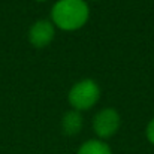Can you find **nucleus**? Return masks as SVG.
I'll list each match as a JSON object with an SVG mask.
<instances>
[{"label": "nucleus", "instance_id": "f257e3e1", "mask_svg": "<svg viewBox=\"0 0 154 154\" xmlns=\"http://www.w3.org/2000/svg\"><path fill=\"white\" fill-rule=\"evenodd\" d=\"M51 23L63 32L82 29L90 18L87 0H57L51 8Z\"/></svg>", "mask_w": 154, "mask_h": 154}, {"label": "nucleus", "instance_id": "f03ea898", "mask_svg": "<svg viewBox=\"0 0 154 154\" xmlns=\"http://www.w3.org/2000/svg\"><path fill=\"white\" fill-rule=\"evenodd\" d=\"M100 99V87L94 79H81L75 82L67 94V100L72 109L75 111H87L93 108Z\"/></svg>", "mask_w": 154, "mask_h": 154}, {"label": "nucleus", "instance_id": "7ed1b4c3", "mask_svg": "<svg viewBox=\"0 0 154 154\" xmlns=\"http://www.w3.org/2000/svg\"><path fill=\"white\" fill-rule=\"evenodd\" d=\"M121 126V117L114 108H103L93 118V130L97 135V139L112 138Z\"/></svg>", "mask_w": 154, "mask_h": 154}, {"label": "nucleus", "instance_id": "20e7f679", "mask_svg": "<svg viewBox=\"0 0 154 154\" xmlns=\"http://www.w3.org/2000/svg\"><path fill=\"white\" fill-rule=\"evenodd\" d=\"M55 36V26L51 20H38L29 29V42L36 48L50 45Z\"/></svg>", "mask_w": 154, "mask_h": 154}, {"label": "nucleus", "instance_id": "39448f33", "mask_svg": "<svg viewBox=\"0 0 154 154\" xmlns=\"http://www.w3.org/2000/svg\"><path fill=\"white\" fill-rule=\"evenodd\" d=\"M82 126H84V118L79 111L70 109V111L64 112V115L61 118V129H63L64 135L75 136L81 132Z\"/></svg>", "mask_w": 154, "mask_h": 154}, {"label": "nucleus", "instance_id": "423d86ee", "mask_svg": "<svg viewBox=\"0 0 154 154\" xmlns=\"http://www.w3.org/2000/svg\"><path fill=\"white\" fill-rule=\"evenodd\" d=\"M76 154H112V150L102 139H88L81 144Z\"/></svg>", "mask_w": 154, "mask_h": 154}, {"label": "nucleus", "instance_id": "0eeeda50", "mask_svg": "<svg viewBox=\"0 0 154 154\" xmlns=\"http://www.w3.org/2000/svg\"><path fill=\"white\" fill-rule=\"evenodd\" d=\"M145 136H147L148 142L154 145V117L150 120V121H148V124H147V129H145Z\"/></svg>", "mask_w": 154, "mask_h": 154}, {"label": "nucleus", "instance_id": "6e6552de", "mask_svg": "<svg viewBox=\"0 0 154 154\" xmlns=\"http://www.w3.org/2000/svg\"><path fill=\"white\" fill-rule=\"evenodd\" d=\"M35 2H48V0H35Z\"/></svg>", "mask_w": 154, "mask_h": 154}]
</instances>
